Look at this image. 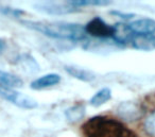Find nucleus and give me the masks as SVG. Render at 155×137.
<instances>
[{
	"label": "nucleus",
	"mask_w": 155,
	"mask_h": 137,
	"mask_svg": "<svg viewBox=\"0 0 155 137\" xmlns=\"http://www.w3.org/2000/svg\"><path fill=\"white\" fill-rule=\"evenodd\" d=\"M61 82V77L58 73H49V75H43L38 79L34 80L30 84L32 89H43V88L51 87Z\"/></svg>",
	"instance_id": "obj_11"
},
{
	"label": "nucleus",
	"mask_w": 155,
	"mask_h": 137,
	"mask_svg": "<svg viewBox=\"0 0 155 137\" xmlns=\"http://www.w3.org/2000/svg\"><path fill=\"white\" fill-rule=\"evenodd\" d=\"M0 95L5 100L10 101L13 104L26 109H33L38 106V103L31 97L19 92L17 90L10 89V88H0Z\"/></svg>",
	"instance_id": "obj_3"
},
{
	"label": "nucleus",
	"mask_w": 155,
	"mask_h": 137,
	"mask_svg": "<svg viewBox=\"0 0 155 137\" xmlns=\"http://www.w3.org/2000/svg\"><path fill=\"white\" fill-rule=\"evenodd\" d=\"M87 35L96 38H110L113 36V26H108L102 18L95 17L84 27Z\"/></svg>",
	"instance_id": "obj_4"
},
{
	"label": "nucleus",
	"mask_w": 155,
	"mask_h": 137,
	"mask_svg": "<svg viewBox=\"0 0 155 137\" xmlns=\"http://www.w3.org/2000/svg\"><path fill=\"white\" fill-rule=\"evenodd\" d=\"M74 8L78 7H87V5H107L110 1H103V0H81V1H69Z\"/></svg>",
	"instance_id": "obj_16"
},
{
	"label": "nucleus",
	"mask_w": 155,
	"mask_h": 137,
	"mask_svg": "<svg viewBox=\"0 0 155 137\" xmlns=\"http://www.w3.org/2000/svg\"><path fill=\"white\" fill-rule=\"evenodd\" d=\"M118 114L122 119L133 121L140 117V109L137 104L133 102H123L119 105Z\"/></svg>",
	"instance_id": "obj_8"
},
{
	"label": "nucleus",
	"mask_w": 155,
	"mask_h": 137,
	"mask_svg": "<svg viewBox=\"0 0 155 137\" xmlns=\"http://www.w3.org/2000/svg\"><path fill=\"white\" fill-rule=\"evenodd\" d=\"M110 98H112V90L108 87H103L91 97V104L94 106H100V105L110 101Z\"/></svg>",
	"instance_id": "obj_14"
},
{
	"label": "nucleus",
	"mask_w": 155,
	"mask_h": 137,
	"mask_svg": "<svg viewBox=\"0 0 155 137\" xmlns=\"http://www.w3.org/2000/svg\"><path fill=\"white\" fill-rule=\"evenodd\" d=\"M34 8L43 13H47L50 15H65V14L72 13L77 10V8L73 7L69 1L64 3L51 2V1L38 2L34 5Z\"/></svg>",
	"instance_id": "obj_5"
},
{
	"label": "nucleus",
	"mask_w": 155,
	"mask_h": 137,
	"mask_svg": "<svg viewBox=\"0 0 155 137\" xmlns=\"http://www.w3.org/2000/svg\"><path fill=\"white\" fill-rule=\"evenodd\" d=\"M85 137H137L136 133L118 120L96 116L82 126Z\"/></svg>",
	"instance_id": "obj_1"
},
{
	"label": "nucleus",
	"mask_w": 155,
	"mask_h": 137,
	"mask_svg": "<svg viewBox=\"0 0 155 137\" xmlns=\"http://www.w3.org/2000/svg\"><path fill=\"white\" fill-rule=\"evenodd\" d=\"M22 24L32 30L38 31L47 36L53 38L68 39V41H82L87 36L82 25L68 24V22H22Z\"/></svg>",
	"instance_id": "obj_2"
},
{
	"label": "nucleus",
	"mask_w": 155,
	"mask_h": 137,
	"mask_svg": "<svg viewBox=\"0 0 155 137\" xmlns=\"http://www.w3.org/2000/svg\"><path fill=\"white\" fill-rule=\"evenodd\" d=\"M1 13L2 14H7V15H12V16H20V15H24L25 12L24 11H20V10H15V9H11V8H1L0 9Z\"/></svg>",
	"instance_id": "obj_17"
},
{
	"label": "nucleus",
	"mask_w": 155,
	"mask_h": 137,
	"mask_svg": "<svg viewBox=\"0 0 155 137\" xmlns=\"http://www.w3.org/2000/svg\"><path fill=\"white\" fill-rule=\"evenodd\" d=\"M110 14H112V15L118 16V17L122 18L123 20L131 19V18L134 16V14H125V13H121V12H118V11H112V12H110Z\"/></svg>",
	"instance_id": "obj_18"
},
{
	"label": "nucleus",
	"mask_w": 155,
	"mask_h": 137,
	"mask_svg": "<svg viewBox=\"0 0 155 137\" xmlns=\"http://www.w3.org/2000/svg\"><path fill=\"white\" fill-rule=\"evenodd\" d=\"M7 48V43L3 38H0V54H2Z\"/></svg>",
	"instance_id": "obj_19"
},
{
	"label": "nucleus",
	"mask_w": 155,
	"mask_h": 137,
	"mask_svg": "<svg viewBox=\"0 0 155 137\" xmlns=\"http://www.w3.org/2000/svg\"><path fill=\"white\" fill-rule=\"evenodd\" d=\"M129 27L136 35H153L155 32V20L151 18H142L132 22Z\"/></svg>",
	"instance_id": "obj_6"
},
{
	"label": "nucleus",
	"mask_w": 155,
	"mask_h": 137,
	"mask_svg": "<svg viewBox=\"0 0 155 137\" xmlns=\"http://www.w3.org/2000/svg\"><path fill=\"white\" fill-rule=\"evenodd\" d=\"M112 38L116 44L125 45L133 38V32L130 29L129 25L124 22H117L113 26V36Z\"/></svg>",
	"instance_id": "obj_7"
},
{
	"label": "nucleus",
	"mask_w": 155,
	"mask_h": 137,
	"mask_svg": "<svg viewBox=\"0 0 155 137\" xmlns=\"http://www.w3.org/2000/svg\"><path fill=\"white\" fill-rule=\"evenodd\" d=\"M131 43L132 46L137 50L152 51L155 49V35H135Z\"/></svg>",
	"instance_id": "obj_9"
},
{
	"label": "nucleus",
	"mask_w": 155,
	"mask_h": 137,
	"mask_svg": "<svg viewBox=\"0 0 155 137\" xmlns=\"http://www.w3.org/2000/svg\"><path fill=\"white\" fill-rule=\"evenodd\" d=\"M85 113H86V109H85L84 105L77 104L66 109L65 117L69 122H78L83 119V117L85 116Z\"/></svg>",
	"instance_id": "obj_13"
},
{
	"label": "nucleus",
	"mask_w": 155,
	"mask_h": 137,
	"mask_svg": "<svg viewBox=\"0 0 155 137\" xmlns=\"http://www.w3.org/2000/svg\"><path fill=\"white\" fill-rule=\"evenodd\" d=\"M143 129L151 137H155V109L148 115L143 122Z\"/></svg>",
	"instance_id": "obj_15"
},
{
	"label": "nucleus",
	"mask_w": 155,
	"mask_h": 137,
	"mask_svg": "<svg viewBox=\"0 0 155 137\" xmlns=\"http://www.w3.org/2000/svg\"><path fill=\"white\" fill-rule=\"evenodd\" d=\"M24 85V82L19 77L13 73L0 70V88H18Z\"/></svg>",
	"instance_id": "obj_12"
},
{
	"label": "nucleus",
	"mask_w": 155,
	"mask_h": 137,
	"mask_svg": "<svg viewBox=\"0 0 155 137\" xmlns=\"http://www.w3.org/2000/svg\"><path fill=\"white\" fill-rule=\"evenodd\" d=\"M64 68L67 71V73H69L71 77L80 80V81L91 82L96 79L95 72H93L91 70H87V69L81 68V67H78V66H73V65H66Z\"/></svg>",
	"instance_id": "obj_10"
}]
</instances>
